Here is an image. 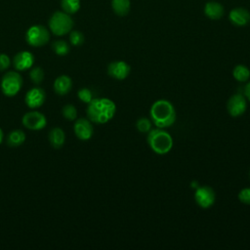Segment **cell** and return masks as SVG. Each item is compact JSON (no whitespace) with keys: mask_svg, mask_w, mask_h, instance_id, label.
Instances as JSON below:
<instances>
[{"mask_svg":"<svg viewBox=\"0 0 250 250\" xmlns=\"http://www.w3.org/2000/svg\"><path fill=\"white\" fill-rule=\"evenodd\" d=\"M149 117L157 128L165 129L171 127L177 118L176 109L173 104L164 99L155 101L149 109Z\"/></svg>","mask_w":250,"mask_h":250,"instance_id":"cell-1","label":"cell"},{"mask_svg":"<svg viewBox=\"0 0 250 250\" xmlns=\"http://www.w3.org/2000/svg\"><path fill=\"white\" fill-rule=\"evenodd\" d=\"M88 119L97 124H104L111 120L116 112L115 104L107 98L93 99L86 109Z\"/></svg>","mask_w":250,"mask_h":250,"instance_id":"cell-2","label":"cell"},{"mask_svg":"<svg viewBox=\"0 0 250 250\" xmlns=\"http://www.w3.org/2000/svg\"><path fill=\"white\" fill-rule=\"evenodd\" d=\"M147 144L152 151L156 154H166L173 147V138L172 136L161 128L150 129L147 133Z\"/></svg>","mask_w":250,"mask_h":250,"instance_id":"cell-3","label":"cell"},{"mask_svg":"<svg viewBox=\"0 0 250 250\" xmlns=\"http://www.w3.org/2000/svg\"><path fill=\"white\" fill-rule=\"evenodd\" d=\"M49 26L54 34L61 36L68 33L71 30L73 26V21L67 14L62 12H57L50 19Z\"/></svg>","mask_w":250,"mask_h":250,"instance_id":"cell-4","label":"cell"},{"mask_svg":"<svg viewBox=\"0 0 250 250\" xmlns=\"http://www.w3.org/2000/svg\"><path fill=\"white\" fill-rule=\"evenodd\" d=\"M22 86V77L17 71H8L1 80L2 93L7 97L16 96Z\"/></svg>","mask_w":250,"mask_h":250,"instance_id":"cell-5","label":"cell"},{"mask_svg":"<svg viewBox=\"0 0 250 250\" xmlns=\"http://www.w3.org/2000/svg\"><path fill=\"white\" fill-rule=\"evenodd\" d=\"M25 38L30 46L41 47L49 41L50 34L46 27L42 25H33L27 30Z\"/></svg>","mask_w":250,"mask_h":250,"instance_id":"cell-6","label":"cell"},{"mask_svg":"<svg viewBox=\"0 0 250 250\" xmlns=\"http://www.w3.org/2000/svg\"><path fill=\"white\" fill-rule=\"evenodd\" d=\"M194 200L199 207L207 209L214 204L216 200V193L209 186L197 187L194 192Z\"/></svg>","mask_w":250,"mask_h":250,"instance_id":"cell-7","label":"cell"},{"mask_svg":"<svg viewBox=\"0 0 250 250\" xmlns=\"http://www.w3.org/2000/svg\"><path fill=\"white\" fill-rule=\"evenodd\" d=\"M247 108V100L242 94L232 95L227 103L228 113L232 117H238L242 115Z\"/></svg>","mask_w":250,"mask_h":250,"instance_id":"cell-8","label":"cell"},{"mask_svg":"<svg viewBox=\"0 0 250 250\" xmlns=\"http://www.w3.org/2000/svg\"><path fill=\"white\" fill-rule=\"evenodd\" d=\"M21 122L25 128L37 131L43 129L46 126L47 119L43 113L33 110L25 113L21 119Z\"/></svg>","mask_w":250,"mask_h":250,"instance_id":"cell-9","label":"cell"},{"mask_svg":"<svg viewBox=\"0 0 250 250\" xmlns=\"http://www.w3.org/2000/svg\"><path fill=\"white\" fill-rule=\"evenodd\" d=\"M73 130L75 136L81 141H88L92 138L94 134V127L92 121L87 118H78L76 119Z\"/></svg>","mask_w":250,"mask_h":250,"instance_id":"cell-10","label":"cell"},{"mask_svg":"<svg viewBox=\"0 0 250 250\" xmlns=\"http://www.w3.org/2000/svg\"><path fill=\"white\" fill-rule=\"evenodd\" d=\"M131 66L124 61L111 62L107 66V73L116 80H124L130 74Z\"/></svg>","mask_w":250,"mask_h":250,"instance_id":"cell-11","label":"cell"},{"mask_svg":"<svg viewBox=\"0 0 250 250\" xmlns=\"http://www.w3.org/2000/svg\"><path fill=\"white\" fill-rule=\"evenodd\" d=\"M46 100V93L39 87L31 88L25 94V104L29 108H37L41 106Z\"/></svg>","mask_w":250,"mask_h":250,"instance_id":"cell-12","label":"cell"},{"mask_svg":"<svg viewBox=\"0 0 250 250\" xmlns=\"http://www.w3.org/2000/svg\"><path fill=\"white\" fill-rule=\"evenodd\" d=\"M34 62L33 55L28 51H21L18 53L13 59V65L19 71L29 69Z\"/></svg>","mask_w":250,"mask_h":250,"instance_id":"cell-13","label":"cell"},{"mask_svg":"<svg viewBox=\"0 0 250 250\" xmlns=\"http://www.w3.org/2000/svg\"><path fill=\"white\" fill-rule=\"evenodd\" d=\"M229 21L236 26H244L250 21V14L244 8H235L229 15Z\"/></svg>","mask_w":250,"mask_h":250,"instance_id":"cell-14","label":"cell"},{"mask_svg":"<svg viewBox=\"0 0 250 250\" xmlns=\"http://www.w3.org/2000/svg\"><path fill=\"white\" fill-rule=\"evenodd\" d=\"M72 88V80L67 75H60L54 82V90L60 96H64L69 93Z\"/></svg>","mask_w":250,"mask_h":250,"instance_id":"cell-15","label":"cell"},{"mask_svg":"<svg viewBox=\"0 0 250 250\" xmlns=\"http://www.w3.org/2000/svg\"><path fill=\"white\" fill-rule=\"evenodd\" d=\"M204 14L211 20H219L224 15V7L218 2H208L204 6Z\"/></svg>","mask_w":250,"mask_h":250,"instance_id":"cell-16","label":"cell"},{"mask_svg":"<svg viewBox=\"0 0 250 250\" xmlns=\"http://www.w3.org/2000/svg\"><path fill=\"white\" fill-rule=\"evenodd\" d=\"M49 141L51 146L54 148H61L65 141V135L64 132L61 129V128H53L50 132H49Z\"/></svg>","mask_w":250,"mask_h":250,"instance_id":"cell-17","label":"cell"},{"mask_svg":"<svg viewBox=\"0 0 250 250\" xmlns=\"http://www.w3.org/2000/svg\"><path fill=\"white\" fill-rule=\"evenodd\" d=\"M25 141V134L21 130H13L7 137V145L11 147L20 146Z\"/></svg>","mask_w":250,"mask_h":250,"instance_id":"cell-18","label":"cell"},{"mask_svg":"<svg viewBox=\"0 0 250 250\" xmlns=\"http://www.w3.org/2000/svg\"><path fill=\"white\" fill-rule=\"evenodd\" d=\"M232 76L238 82H247L250 78V69L244 64H237L232 70Z\"/></svg>","mask_w":250,"mask_h":250,"instance_id":"cell-19","label":"cell"},{"mask_svg":"<svg viewBox=\"0 0 250 250\" xmlns=\"http://www.w3.org/2000/svg\"><path fill=\"white\" fill-rule=\"evenodd\" d=\"M112 9L118 16H126L130 10V0H112Z\"/></svg>","mask_w":250,"mask_h":250,"instance_id":"cell-20","label":"cell"},{"mask_svg":"<svg viewBox=\"0 0 250 250\" xmlns=\"http://www.w3.org/2000/svg\"><path fill=\"white\" fill-rule=\"evenodd\" d=\"M54 52L59 56H65L69 52V45L63 40H58L52 44Z\"/></svg>","mask_w":250,"mask_h":250,"instance_id":"cell-21","label":"cell"},{"mask_svg":"<svg viewBox=\"0 0 250 250\" xmlns=\"http://www.w3.org/2000/svg\"><path fill=\"white\" fill-rule=\"evenodd\" d=\"M62 7L64 12L73 14L79 10L80 2L79 0H62Z\"/></svg>","mask_w":250,"mask_h":250,"instance_id":"cell-22","label":"cell"},{"mask_svg":"<svg viewBox=\"0 0 250 250\" xmlns=\"http://www.w3.org/2000/svg\"><path fill=\"white\" fill-rule=\"evenodd\" d=\"M152 122L146 117H140L136 122V128L140 133H148L151 129Z\"/></svg>","mask_w":250,"mask_h":250,"instance_id":"cell-23","label":"cell"},{"mask_svg":"<svg viewBox=\"0 0 250 250\" xmlns=\"http://www.w3.org/2000/svg\"><path fill=\"white\" fill-rule=\"evenodd\" d=\"M29 77H30V80L36 84V85H39L43 79H44V71L41 67L37 66V67H34L30 70L29 72Z\"/></svg>","mask_w":250,"mask_h":250,"instance_id":"cell-24","label":"cell"},{"mask_svg":"<svg viewBox=\"0 0 250 250\" xmlns=\"http://www.w3.org/2000/svg\"><path fill=\"white\" fill-rule=\"evenodd\" d=\"M62 113L63 115V117L69 121L75 120L77 117V110L76 107L72 104H65L62 109Z\"/></svg>","mask_w":250,"mask_h":250,"instance_id":"cell-25","label":"cell"},{"mask_svg":"<svg viewBox=\"0 0 250 250\" xmlns=\"http://www.w3.org/2000/svg\"><path fill=\"white\" fill-rule=\"evenodd\" d=\"M77 96H78V98H79V100L80 101H82L83 103H85V104H89L94 98H93V93H92V91L90 90V89H88V88H82V89H80L79 91H78V93H77Z\"/></svg>","mask_w":250,"mask_h":250,"instance_id":"cell-26","label":"cell"},{"mask_svg":"<svg viewBox=\"0 0 250 250\" xmlns=\"http://www.w3.org/2000/svg\"><path fill=\"white\" fill-rule=\"evenodd\" d=\"M70 43L74 46H80L84 42V36L80 31H72L69 35Z\"/></svg>","mask_w":250,"mask_h":250,"instance_id":"cell-27","label":"cell"},{"mask_svg":"<svg viewBox=\"0 0 250 250\" xmlns=\"http://www.w3.org/2000/svg\"><path fill=\"white\" fill-rule=\"evenodd\" d=\"M238 200L246 205H250V187L248 188H242L239 192H238Z\"/></svg>","mask_w":250,"mask_h":250,"instance_id":"cell-28","label":"cell"},{"mask_svg":"<svg viewBox=\"0 0 250 250\" xmlns=\"http://www.w3.org/2000/svg\"><path fill=\"white\" fill-rule=\"evenodd\" d=\"M11 65L10 58L6 54H0V71H4Z\"/></svg>","mask_w":250,"mask_h":250,"instance_id":"cell-29","label":"cell"},{"mask_svg":"<svg viewBox=\"0 0 250 250\" xmlns=\"http://www.w3.org/2000/svg\"><path fill=\"white\" fill-rule=\"evenodd\" d=\"M243 95L246 98L248 102H250V81L246 83V85L243 88Z\"/></svg>","mask_w":250,"mask_h":250,"instance_id":"cell-30","label":"cell"},{"mask_svg":"<svg viewBox=\"0 0 250 250\" xmlns=\"http://www.w3.org/2000/svg\"><path fill=\"white\" fill-rule=\"evenodd\" d=\"M3 138H4V134H3L2 129L0 128V144H1V143H2V141H3Z\"/></svg>","mask_w":250,"mask_h":250,"instance_id":"cell-31","label":"cell"},{"mask_svg":"<svg viewBox=\"0 0 250 250\" xmlns=\"http://www.w3.org/2000/svg\"><path fill=\"white\" fill-rule=\"evenodd\" d=\"M249 179H250V170H249Z\"/></svg>","mask_w":250,"mask_h":250,"instance_id":"cell-32","label":"cell"}]
</instances>
